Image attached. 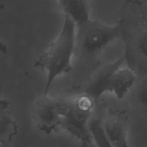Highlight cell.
I'll use <instances>...</instances> for the list:
<instances>
[{"instance_id": "obj_1", "label": "cell", "mask_w": 147, "mask_h": 147, "mask_svg": "<svg viewBox=\"0 0 147 147\" xmlns=\"http://www.w3.org/2000/svg\"><path fill=\"white\" fill-rule=\"evenodd\" d=\"M117 24L128 67L139 77L147 76V4L139 0H126Z\"/></svg>"}, {"instance_id": "obj_2", "label": "cell", "mask_w": 147, "mask_h": 147, "mask_svg": "<svg viewBox=\"0 0 147 147\" xmlns=\"http://www.w3.org/2000/svg\"><path fill=\"white\" fill-rule=\"evenodd\" d=\"M76 26L71 18L64 15L63 24L55 40L36 60L35 68L47 73L43 95H48L55 79L72 71L76 50Z\"/></svg>"}, {"instance_id": "obj_3", "label": "cell", "mask_w": 147, "mask_h": 147, "mask_svg": "<svg viewBox=\"0 0 147 147\" xmlns=\"http://www.w3.org/2000/svg\"><path fill=\"white\" fill-rule=\"evenodd\" d=\"M55 100L62 118L61 129L80 142L82 146H90L93 140L88 130V122L96 101L85 93Z\"/></svg>"}, {"instance_id": "obj_4", "label": "cell", "mask_w": 147, "mask_h": 147, "mask_svg": "<svg viewBox=\"0 0 147 147\" xmlns=\"http://www.w3.org/2000/svg\"><path fill=\"white\" fill-rule=\"evenodd\" d=\"M120 37L118 24L110 25L90 19L76 27L75 56L83 59L93 58Z\"/></svg>"}, {"instance_id": "obj_5", "label": "cell", "mask_w": 147, "mask_h": 147, "mask_svg": "<svg viewBox=\"0 0 147 147\" xmlns=\"http://www.w3.org/2000/svg\"><path fill=\"white\" fill-rule=\"evenodd\" d=\"M34 123L42 133L50 135L61 129L62 118L57 109L55 100L43 95L34 101L31 108Z\"/></svg>"}, {"instance_id": "obj_6", "label": "cell", "mask_w": 147, "mask_h": 147, "mask_svg": "<svg viewBox=\"0 0 147 147\" xmlns=\"http://www.w3.org/2000/svg\"><path fill=\"white\" fill-rule=\"evenodd\" d=\"M126 63L124 55L99 69L95 73L85 87L83 93L90 96L97 102L104 93H107L108 86L112 75Z\"/></svg>"}, {"instance_id": "obj_7", "label": "cell", "mask_w": 147, "mask_h": 147, "mask_svg": "<svg viewBox=\"0 0 147 147\" xmlns=\"http://www.w3.org/2000/svg\"><path fill=\"white\" fill-rule=\"evenodd\" d=\"M137 75L130 67H119L112 75L107 93H111L121 100L136 85Z\"/></svg>"}, {"instance_id": "obj_8", "label": "cell", "mask_w": 147, "mask_h": 147, "mask_svg": "<svg viewBox=\"0 0 147 147\" xmlns=\"http://www.w3.org/2000/svg\"><path fill=\"white\" fill-rule=\"evenodd\" d=\"M103 124L111 147L129 146L127 129L122 118L119 115H111L103 121Z\"/></svg>"}, {"instance_id": "obj_9", "label": "cell", "mask_w": 147, "mask_h": 147, "mask_svg": "<svg viewBox=\"0 0 147 147\" xmlns=\"http://www.w3.org/2000/svg\"><path fill=\"white\" fill-rule=\"evenodd\" d=\"M17 132L18 126L10 111L9 103L0 100V146L11 144Z\"/></svg>"}, {"instance_id": "obj_10", "label": "cell", "mask_w": 147, "mask_h": 147, "mask_svg": "<svg viewBox=\"0 0 147 147\" xmlns=\"http://www.w3.org/2000/svg\"><path fill=\"white\" fill-rule=\"evenodd\" d=\"M64 15L68 16L76 26L80 25L90 20L88 0H57Z\"/></svg>"}, {"instance_id": "obj_11", "label": "cell", "mask_w": 147, "mask_h": 147, "mask_svg": "<svg viewBox=\"0 0 147 147\" xmlns=\"http://www.w3.org/2000/svg\"><path fill=\"white\" fill-rule=\"evenodd\" d=\"M88 130L93 143L99 147H111L103 124V121L91 118L88 122Z\"/></svg>"}, {"instance_id": "obj_12", "label": "cell", "mask_w": 147, "mask_h": 147, "mask_svg": "<svg viewBox=\"0 0 147 147\" xmlns=\"http://www.w3.org/2000/svg\"><path fill=\"white\" fill-rule=\"evenodd\" d=\"M135 97L138 103L147 109V76H140V79L136 80Z\"/></svg>"}, {"instance_id": "obj_13", "label": "cell", "mask_w": 147, "mask_h": 147, "mask_svg": "<svg viewBox=\"0 0 147 147\" xmlns=\"http://www.w3.org/2000/svg\"><path fill=\"white\" fill-rule=\"evenodd\" d=\"M7 51H8V48H7V45L3 42L0 41V53L2 54H5Z\"/></svg>"}]
</instances>
